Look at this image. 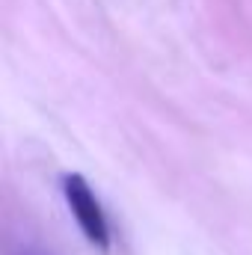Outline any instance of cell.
Instances as JSON below:
<instances>
[{
	"label": "cell",
	"instance_id": "cell-1",
	"mask_svg": "<svg viewBox=\"0 0 252 255\" xmlns=\"http://www.w3.org/2000/svg\"><path fill=\"white\" fill-rule=\"evenodd\" d=\"M63 193H65L68 208H71L74 223L83 232V238L95 250L107 253L110 250V226H107V217H104V211H101L92 187H89V181L80 172H68L63 178Z\"/></svg>",
	"mask_w": 252,
	"mask_h": 255
}]
</instances>
